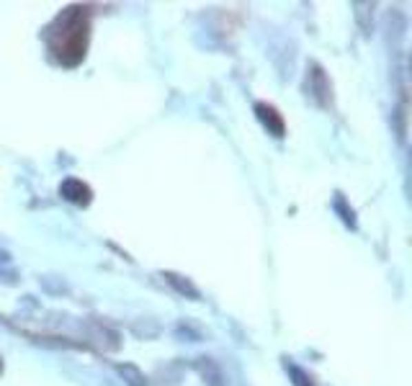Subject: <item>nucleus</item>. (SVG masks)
Wrapping results in <instances>:
<instances>
[{"label": "nucleus", "mask_w": 412, "mask_h": 386, "mask_svg": "<svg viewBox=\"0 0 412 386\" xmlns=\"http://www.w3.org/2000/svg\"><path fill=\"white\" fill-rule=\"evenodd\" d=\"M163 278H165L167 283L181 294V296H186V299H191V301H201V291L191 283V278L181 276V273H173V270H165V273H163Z\"/></svg>", "instance_id": "5"}, {"label": "nucleus", "mask_w": 412, "mask_h": 386, "mask_svg": "<svg viewBox=\"0 0 412 386\" xmlns=\"http://www.w3.org/2000/svg\"><path fill=\"white\" fill-rule=\"evenodd\" d=\"M59 196L65 201L75 203V206H88L90 199H93V191H90L88 183H83L80 178H65L62 185H59Z\"/></svg>", "instance_id": "2"}, {"label": "nucleus", "mask_w": 412, "mask_h": 386, "mask_svg": "<svg viewBox=\"0 0 412 386\" xmlns=\"http://www.w3.org/2000/svg\"><path fill=\"white\" fill-rule=\"evenodd\" d=\"M194 368H196V374L201 376L204 386H229L227 384V374L222 371V366L216 363L214 358H206V356L196 358Z\"/></svg>", "instance_id": "3"}, {"label": "nucleus", "mask_w": 412, "mask_h": 386, "mask_svg": "<svg viewBox=\"0 0 412 386\" xmlns=\"http://www.w3.org/2000/svg\"><path fill=\"white\" fill-rule=\"evenodd\" d=\"M176 338H191V343H198V340H201V335H198V332H194L191 327H183V325H181V327H176Z\"/></svg>", "instance_id": "10"}, {"label": "nucleus", "mask_w": 412, "mask_h": 386, "mask_svg": "<svg viewBox=\"0 0 412 386\" xmlns=\"http://www.w3.org/2000/svg\"><path fill=\"white\" fill-rule=\"evenodd\" d=\"M0 371H3V360H0Z\"/></svg>", "instance_id": "12"}, {"label": "nucleus", "mask_w": 412, "mask_h": 386, "mask_svg": "<svg viewBox=\"0 0 412 386\" xmlns=\"http://www.w3.org/2000/svg\"><path fill=\"white\" fill-rule=\"evenodd\" d=\"M39 283H41V289H47L50 294H68V283L62 278L54 281V276H41Z\"/></svg>", "instance_id": "9"}, {"label": "nucleus", "mask_w": 412, "mask_h": 386, "mask_svg": "<svg viewBox=\"0 0 412 386\" xmlns=\"http://www.w3.org/2000/svg\"><path fill=\"white\" fill-rule=\"evenodd\" d=\"M0 263H10V255L6 250H0Z\"/></svg>", "instance_id": "11"}, {"label": "nucleus", "mask_w": 412, "mask_h": 386, "mask_svg": "<svg viewBox=\"0 0 412 386\" xmlns=\"http://www.w3.org/2000/svg\"><path fill=\"white\" fill-rule=\"evenodd\" d=\"M333 209L338 214H340V219H343L348 227H356V216H353V209H348L345 206V199H343V193H338L335 196V201H333Z\"/></svg>", "instance_id": "7"}, {"label": "nucleus", "mask_w": 412, "mask_h": 386, "mask_svg": "<svg viewBox=\"0 0 412 386\" xmlns=\"http://www.w3.org/2000/svg\"><path fill=\"white\" fill-rule=\"evenodd\" d=\"M116 374L124 378V384L127 386H147V376H145L134 363H119Z\"/></svg>", "instance_id": "6"}, {"label": "nucleus", "mask_w": 412, "mask_h": 386, "mask_svg": "<svg viewBox=\"0 0 412 386\" xmlns=\"http://www.w3.org/2000/svg\"><path fill=\"white\" fill-rule=\"evenodd\" d=\"M284 366H286V371H289V376L294 378V386H314V384H312V378L307 376L305 371L296 366V363H291V360H286Z\"/></svg>", "instance_id": "8"}, {"label": "nucleus", "mask_w": 412, "mask_h": 386, "mask_svg": "<svg viewBox=\"0 0 412 386\" xmlns=\"http://www.w3.org/2000/svg\"><path fill=\"white\" fill-rule=\"evenodd\" d=\"M305 90L307 98H312L317 106L327 108L330 101H333V85L325 75V70L317 65V62H309L307 65V77H305Z\"/></svg>", "instance_id": "1"}, {"label": "nucleus", "mask_w": 412, "mask_h": 386, "mask_svg": "<svg viewBox=\"0 0 412 386\" xmlns=\"http://www.w3.org/2000/svg\"><path fill=\"white\" fill-rule=\"evenodd\" d=\"M256 116H258V121L268 129V134H274L276 139H281V136L286 134V124H284V119H281V114L276 111L271 103H256Z\"/></svg>", "instance_id": "4"}]
</instances>
